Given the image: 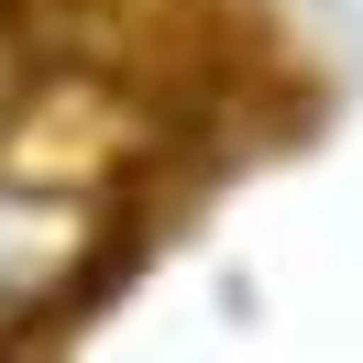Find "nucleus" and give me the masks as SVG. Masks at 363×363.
Returning a JSON list of instances; mask_svg holds the SVG:
<instances>
[{"instance_id":"f257e3e1","label":"nucleus","mask_w":363,"mask_h":363,"mask_svg":"<svg viewBox=\"0 0 363 363\" xmlns=\"http://www.w3.org/2000/svg\"><path fill=\"white\" fill-rule=\"evenodd\" d=\"M77 264V209H45V199H0V275L23 286V308L45 286H67ZM0 319H11V297H0Z\"/></svg>"}]
</instances>
